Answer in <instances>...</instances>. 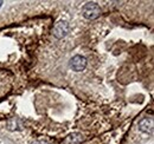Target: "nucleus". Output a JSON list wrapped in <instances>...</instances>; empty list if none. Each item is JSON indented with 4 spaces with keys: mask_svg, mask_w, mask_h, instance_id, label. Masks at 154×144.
<instances>
[{
    "mask_svg": "<svg viewBox=\"0 0 154 144\" xmlns=\"http://www.w3.org/2000/svg\"><path fill=\"white\" fill-rule=\"evenodd\" d=\"M1 4H2V1H0V6H1Z\"/></svg>",
    "mask_w": 154,
    "mask_h": 144,
    "instance_id": "8",
    "label": "nucleus"
},
{
    "mask_svg": "<svg viewBox=\"0 0 154 144\" xmlns=\"http://www.w3.org/2000/svg\"><path fill=\"white\" fill-rule=\"evenodd\" d=\"M23 128H24V125H23V122L20 121L19 118L13 117V118H10V119L7 121V129H8L10 131L21 130Z\"/></svg>",
    "mask_w": 154,
    "mask_h": 144,
    "instance_id": "6",
    "label": "nucleus"
},
{
    "mask_svg": "<svg viewBox=\"0 0 154 144\" xmlns=\"http://www.w3.org/2000/svg\"><path fill=\"white\" fill-rule=\"evenodd\" d=\"M31 144H50V143L46 142V141H35V142H32Z\"/></svg>",
    "mask_w": 154,
    "mask_h": 144,
    "instance_id": "7",
    "label": "nucleus"
},
{
    "mask_svg": "<svg viewBox=\"0 0 154 144\" xmlns=\"http://www.w3.org/2000/svg\"><path fill=\"white\" fill-rule=\"evenodd\" d=\"M84 141V136L79 132H72L70 134L65 141H64V144H82V142Z\"/></svg>",
    "mask_w": 154,
    "mask_h": 144,
    "instance_id": "5",
    "label": "nucleus"
},
{
    "mask_svg": "<svg viewBox=\"0 0 154 144\" xmlns=\"http://www.w3.org/2000/svg\"><path fill=\"white\" fill-rule=\"evenodd\" d=\"M69 30H70V25L68 21H64V20H60L58 21L57 24L54 26V30H52V33L54 36L56 37L57 39H62L69 33Z\"/></svg>",
    "mask_w": 154,
    "mask_h": 144,
    "instance_id": "2",
    "label": "nucleus"
},
{
    "mask_svg": "<svg viewBox=\"0 0 154 144\" xmlns=\"http://www.w3.org/2000/svg\"><path fill=\"white\" fill-rule=\"evenodd\" d=\"M82 12H83L84 18L93 20V19H96L101 14V8L96 2H88L84 5Z\"/></svg>",
    "mask_w": 154,
    "mask_h": 144,
    "instance_id": "1",
    "label": "nucleus"
},
{
    "mask_svg": "<svg viewBox=\"0 0 154 144\" xmlns=\"http://www.w3.org/2000/svg\"><path fill=\"white\" fill-rule=\"evenodd\" d=\"M154 128V121L152 117H146L142 118L139 122V130L145 132V134H152Z\"/></svg>",
    "mask_w": 154,
    "mask_h": 144,
    "instance_id": "4",
    "label": "nucleus"
},
{
    "mask_svg": "<svg viewBox=\"0 0 154 144\" xmlns=\"http://www.w3.org/2000/svg\"><path fill=\"white\" fill-rule=\"evenodd\" d=\"M70 66L74 71L76 72H81L83 71L87 66V59L79 54H77L75 57H72V59L70 60Z\"/></svg>",
    "mask_w": 154,
    "mask_h": 144,
    "instance_id": "3",
    "label": "nucleus"
}]
</instances>
